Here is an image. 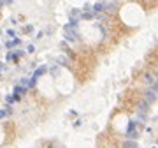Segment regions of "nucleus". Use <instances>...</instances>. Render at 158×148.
<instances>
[{"instance_id":"obj_1","label":"nucleus","mask_w":158,"mask_h":148,"mask_svg":"<svg viewBox=\"0 0 158 148\" xmlns=\"http://www.w3.org/2000/svg\"><path fill=\"white\" fill-rule=\"evenodd\" d=\"M128 139H137V136H139V132H137V123L135 122H130L128 123V129H127V134H125Z\"/></svg>"},{"instance_id":"obj_2","label":"nucleus","mask_w":158,"mask_h":148,"mask_svg":"<svg viewBox=\"0 0 158 148\" xmlns=\"http://www.w3.org/2000/svg\"><path fill=\"white\" fill-rule=\"evenodd\" d=\"M114 9V4L112 2H97L93 5V11L98 12V11H112Z\"/></svg>"},{"instance_id":"obj_3","label":"nucleus","mask_w":158,"mask_h":148,"mask_svg":"<svg viewBox=\"0 0 158 148\" xmlns=\"http://www.w3.org/2000/svg\"><path fill=\"white\" fill-rule=\"evenodd\" d=\"M65 41H70V42H74V41H77V32H76V28H69L67 25H65Z\"/></svg>"},{"instance_id":"obj_4","label":"nucleus","mask_w":158,"mask_h":148,"mask_svg":"<svg viewBox=\"0 0 158 148\" xmlns=\"http://www.w3.org/2000/svg\"><path fill=\"white\" fill-rule=\"evenodd\" d=\"M146 113H148V102L144 101V102L139 104V120H141V122L146 120Z\"/></svg>"},{"instance_id":"obj_5","label":"nucleus","mask_w":158,"mask_h":148,"mask_svg":"<svg viewBox=\"0 0 158 148\" xmlns=\"http://www.w3.org/2000/svg\"><path fill=\"white\" fill-rule=\"evenodd\" d=\"M146 94H148V95H146V97H148V101H146V102H148V104L155 102V101H156V85H153V88H149Z\"/></svg>"},{"instance_id":"obj_6","label":"nucleus","mask_w":158,"mask_h":148,"mask_svg":"<svg viewBox=\"0 0 158 148\" xmlns=\"http://www.w3.org/2000/svg\"><path fill=\"white\" fill-rule=\"evenodd\" d=\"M46 71H48V67H46V65H42V67H39V69H35V72H33V76H32V78H33V79H37L39 76H42V74H44Z\"/></svg>"},{"instance_id":"obj_7","label":"nucleus","mask_w":158,"mask_h":148,"mask_svg":"<svg viewBox=\"0 0 158 148\" xmlns=\"http://www.w3.org/2000/svg\"><path fill=\"white\" fill-rule=\"evenodd\" d=\"M11 113H12V109H11V108H7V109H0V120H2V118H7Z\"/></svg>"},{"instance_id":"obj_8","label":"nucleus","mask_w":158,"mask_h":148,"mask_svg":"<svg viewBox=\"0 0 158 148\" xmlns=\"http://www.w3.org/2000/svg\"><path fill=\"white\" fill-rule=\"evenodd\" d=\"M69 16H70V20H77V18H81V12H79L77 9H72Z\"/></svg>"},{"instance_id":"obj_9","label":"nucleus","mask_w":158,"mask_h":148,"mask_svg":"<svg viewBox=\"0 0 158 148\" xmlns=\"http://www.w3.org/2000/svg\"><path fill=\"white\" fill-rule=\"evenodd\" d=\"M18 44H19V39H12V41H7V42H5V46H7L9 49L14 48V46H18Z\"/></svg>"},{"instance_id":"obj_10","label":"nucleus","mask_w":158,"mask_h":148,"mask_svg":"<svg viewBox=\"0 0 158 148\" xmlns=\"http://www.w3.org/2000/svg\"><path fill=\"white\" fill-rule=\"evenodd\" d=\"M125 148H137V143L132 141V139H128V141H125Z\"/></svg>"},{"instance_id":"obj_11","label":"nucleus","mask_w":158,"mask_h":148,"mask_svg":"<svg viewBox=\"0 0 158 148\" xmlns=\"http://www.w3.org/2000/svg\"><path fill=\"white\" fill-rule=\"evenodd\" d=\"M11 60H12V62L18 60V55H16V53H7V62H11Z\"/></svg>"},{"instance_id":"obj_12","label":"nucleus","mask_w":158,"mask_h":148,"mask_svg":"<svg viewBox=\"0 0 158 148\" xmlns=\"http://www.w3.org/2000/svg\"><path fill=\"white\" fill-rule=\"evenodd\" d=\"M91 18H93V14H91V12H84V14L81 12V20H91Z\"/></svg>"},{"instance_id":"obj_13","label":"nucleus","mask_w":158,"mask_h":148,"mask_svg":"<svg viewBox=\"0 0 158 148\" xmlns=\"http://www.w3.org/2000/svg\"><path fill=\"white\" fill-rule=\"evenodd\" d=\"M58 64H62V65H69V60H67L65 57H60V58H58Z\"/></svg>"},{"instance_id":"obj_14","label":"nucleus","mask_w":158,"mask_h":148,"mask_svg":"<svg viewBox=\"0 0 158 148\" xmlns=\"http://www.w3.org/2000/svg\"><path fill=\"white\" fill-rule=\"evenodd\" d=\"M33 51H35V46L33 44H28L26 46V53H33Z\"/></svg>"},{"instance_id":"obj_15","label":"nucleus","mask_w":158,"mask_h":148,"mask_svg":"<svg viewBox=\"0 0 158 148\" xmlns=\"http://www.w3.org/2000/svg\"><path fill=\"white\" fill-rule=\"evenodd\" d=\"M5 102H7V104H12V102H14V97H12V95H7V97H5Z\"/></svg>"},{"instance_id":"obj_16","label":"nucleus","mask_w":158,"mask_h":148,"mask_svg":"<svg viewBox=\"0 0 158 148\" xmlns=\"http://www.w3.org/2000/svg\"><path fill=\"white\" fill-rule=\"evenodd\" d=\"M7 35H9V37H16V32H14L12 28H9V30H7Z\"/></svg>"},{"instance_id":"obj_17","label":"nucleus","mask_w":158,"mask_h":148,"mask_svg":"<svg viewBox=\"0 0 158 148\" xmlns=\"http://www.w3.org/2000/svg\"><path fill=\"white\" fill-rule=\"evenodd\" d=\"M51 74H53V78L58 76V67H53V69H51Z\"/></svg>"},{"instance_id":"obj_18","label":"nucleus","mask_w":158,"mask_h":148,"mask_svg":"<svg viewBox=\"0 0 158 148\" xmlns=\"http://www.w3.org/2000/svg\"><path fill=\"white\" fill-rule=\"evenodd\" d=\"M32 30H33V27H32V25H28V27L25 28V32H32Z\"/></svg>"},{"instance_id":"obj_19","label":"nucleus","mask_w":158,"mask_h":148,"mask_svg":"<svg viewBox=\"0 0 158 148\" xmlns=\"http://www.w3.org/2000/svg\"><path fill=\"white\" fill-rule=\"evenodd\" d=\"M2 69H4V64H2V62H0V71H2Z\"/></svg>"},{"instance_id":"obj_20","label":"nucleus","mask_w":158,"mask_h":148,"mask_svg":"<svg viewBox=\"0 0 158 148\" xmlns=\"http://www.w3.org/2000/svg\"><path fill=\"white\" fill-rule=\"evenodd\" d=\"M2 5H4V2H2V0H0V9H2Z\"/></svg>"},{"instance_id":"obj_21","label":"nucleus","mask_w":158,"mask_h":148,"mask_svg":"<svg viewBox=\"0 0 158 148\" xmlns=\"http://www.w3.org/2000/svg\"><path fill=\"white\" fill-rule=\"evenodd\" d=\"M153 148H156V146H153Z\"/></svg>"}]
</instances>
